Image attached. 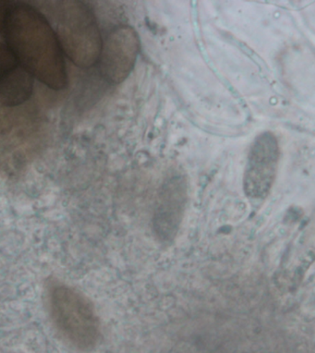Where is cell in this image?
I'll return each instance as SVG.
<instances>
[{
  "label": "cell",
  "mask_w": 315,
  "mask_h": 353,
  "mask_svg": "<svg viewBox=\"0 0 315 353\" xmlns=\"http://www.w3.org/2000/svg\"><path fill=\"white\" fill-rule=\"evenodd\" d=\"M3 32L8 48L32 78L53 90L66 88L63 50L42 13L28 5L10 2Z\"/></svg>",
  "instance_id": "1"
},
{
  "label": "cell",
  "mask_w": 315,
  "mask_h": 353,
  "mask_svg": "<svg viewBox=\"0 0 315 353\" xmlns=\"http://www.w3.org/2000/svg\"><path fill=\"white\" fill-rule=\"evenodd\" d=\"M55 4L53 29L64 54L76 66L84 69L99 63L103 40L93 10L83 1Z\"/></svg>",
  "instance_id": "2"
},
{
  "label": "cell",
  "mask_w": 315,
  "mask_h": 353,
  "mask_svg": "<svg viewBox=\"0 0 315 353\" xmlns=\"http://www.w3.org/2000/svg\"><path fill=\"white\" fill-rule=\"evenodd\" d=\"M51 319L66 341L77 349H93L99 341L100 324L94 305L83 293L67 285H55L48 295Z\"/></svg>",
  "instance_id": "3"
},
{
  "label": "cell",
  "mask_w": 315,
  "mask_h": 353,
  "mask_svg": "<svg viewBox=\"0 0 315 353\" xmlns=\"http://www.w3.org/2000/svg\"><path fill=\"white\" fill-rule=\"evenodd\" d=\"M140 39L132 27H116L103 41L99 64L100 73L108 83L119 84L126 80L136 63Z\"/></svg>",
  "instance_id": "4"
},
{
  "label": "cell",
  "mask_w": 315,
  "mask_h": 353,
  "mask_svg": "<svg viewBox=\"0 0 315 353\" xmlns=\"http://www.w3.org/2000/svg\"><path fill=\"white\" fill-rule=\"evenodd\" d=\"M279 159L278 142L271 132H263L250 150L243 188L251 199H263L272 188Z\"/></svg>",
  "instance_id": "5"
},
{
  "label": "cell",
  "mask_w": 315,
  "mask_h": 353,
  "mask_svg": "<svg viewBox=\"0 0 315 353\" xmlns=\"http://www.w3.org/2000/svg\"><path fill=\"white\" fill-rule=\"evenodd\" d=\"M188 189L185 179L172 175L165 181L157 198L153 226L162 243H172L185 213Z\"/></svg>",
  "instance_id": "6"
},
{
  "label": "cell",
  "mask_w": 315,
  "mask_h": 353,
  "mask_svg": "<svg viewBox=\"0 0 315 353\" xmlns=\"http://www.w3.org/2000/svg\"><path fill=\"white\" fill-rule=\"evenodd\" d=\"M34 78L21 67L7 45L0 43V105L17 107L32 93Z\"/></svg>",
  "instance_id": "7"
},
{
  "label": "cell",
  "mask_w": 315,
  "mask_h": 353,
  "mask_svg": "<svg viewBox=\"0 0 315 353\" xmlns=\"http://www.w3.org/2000/svg\"><path fill=\"white\" fill-rule=\"evenodd\" d=\"M12 127V121L10 116L6 113L4 107L0 105V134L7 132Z\"/></svg>",
  "instance_id": "8"
},
{
  "label": "cell",
  "mask_w": 315,
  "mask_h": 353,
  "mask_svg": "<svg viewBox=\"0 0 315 353\" xmlns=\"http://www.w3.org/2000/svg\"><path fill=\"white\" fill-rule=\"evenodd\" d=\"M9 3V1H0V34L4 31L5 19H6Z\"/></svg>",
  "instance_id": "9"
}]
</instances>
